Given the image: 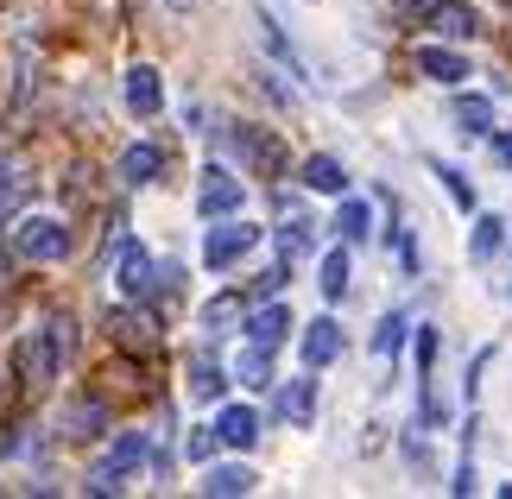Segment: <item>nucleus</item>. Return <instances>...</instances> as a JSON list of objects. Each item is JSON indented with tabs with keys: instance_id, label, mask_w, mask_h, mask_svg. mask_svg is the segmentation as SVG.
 Masks as SVG:
<instances>
[{
	"instance_id": "nucleus-3",
	"label": "nucleus",
	"mask_w": 512,
	"mask_h": 499,
	"mask_svg": "<svg viewBox=\"0 0 512 499\" xmlns=\"http://www.w3.org/2000/svg\"><path fill=\"white\" fill-rule=\"evenodd\" d=\"M13 253H19V259H38V266H51V259H70V228L57 222V215H19Z\"/></svg>"
},
{
	"instance_id": "nucleus-7",
	"label": "nucleus",
	"mask_w": 512,
	"mask_h": 499,
	"mask_svg": "<svg viewBox=\"0 0 512 499\" xmlns=\"http://www.w3.org/2000/svg\"><path fill=\"white\" fill-rule=\"evenodd\" d=\"M247 209V190H241V177L222 171V165H209L203 171V190H196V215H209V222H222V215H241Z\"/></svg>"
},
{
	"instance_id": "nucleus-9",
	"label": "nucleus",
	"mask_w": 512,
	"mask_h": 499,
	"mask_svg": "<svg viewBox=\"0 0 512 499\" xmlns=\"http://www.w3.org/2000/svg\"><path fill=\"white\" fill-rule=\"evenodd\" d=\"M114 285H121V297H152V285H159V266H152L146 247H121V266H114Z\"/></svg>"
},
{
	"instance_id": "nucleus-19",
	"label": "nucleus",
	"mask_w": 512,
	"mask_h": 499,
	"mask_svg": "<svg viewBox=\"0 0 512 499\" xmlns=\"http://www.w3.org/2000/svg\"><path fill=\"white\" fill-rule=\"evenodd\" d=\"M215 430H222V443H234V449H253V443H260V411H247V405H228L222 417H215Z\"/></svg>"
},
{
	"instance_id": "nucleus-26",
	"label": "nucleus",
	"mask_w": 512,
	"mask_h": 499,
	"mask_svg": "<svg viewBox=\"0 0 512 499\" xmlns=\"http://www.w3.org/2000/svg\"><path fill=\"white\" fill-rule=\"evenodd\" d=\"M405 329H411V323H405L399 310H392L386 323L373 329V361H399V348H405Z\"/></svg>"
},
{
	"instance_id": "nucleus-22",
	"label": "nucleus",
	"mask_w": 512,
	"mask_h": 499,
	"mask_svg": "<svg viewBox=\"0 0 512 499\" xmlns=\"http://www.w3.org/2000/svg\"><path fill=\"white\" fill-rule=\"evenodd\" d=\"M449 121L462 133H487L494 127V102H487V95H456V102H449Z\"/></svg>"
},
{
	"instance_id": "nucleus-25",
	"label": "nucleus",
	"mask_w": 512,
	"mask_h": 499,
	"mask_svg": "<svg viewBox=\"0 0 512 499\" xmlns=\"http://www.w3.org/2000/svg\"><path fill=\"white\" fill-rule=\"evenodd\" d=\"M234 379H241V386H266V379H272V354H266V342H247L241 354H234Z\"/></svg>"
},
{
	"instance_id": "nucleus-32",
	"label": "nucleus",
	"mask_w": 512,
	"mask_h": 499,
	"mask_svg": "<svg viewBox=\"0 0 512 499\" xmlns=\"http://www.w3.org/2000/svg\"><path fill=\"white\" fill-rule=\"evenodd\" d=\"M19 203H26V177L7 171V177H0V222H7V215H13Z\"/></svg>"
},
{
	"instance_id": "nucleus-4",
	"label": "nucleus",
	"mask_w": 512,
	"mask_h": 499,
	"mask_svg": "<svg viewBox=\"0 0 512 499\" xmlns=\"http://www.w3.org/2000/svg\"><path fill=\"white\" fill-rule=\"evenodd\" d=\"M146 449H152V436H146V430H121V443H114L102 462L89 468V487H95V493H121V487H127V474L146 462Z\"/></svg>"
},
{
	"instance_id": "nucleus-20",
	"label": "nucleus",
	"mask_w": 512,
	"mask_h": 499,
	"mask_svg": "<svg viewBox=\"0 0 512 499\" xmlns=\"http://www.w3.org/2000/svg\"><path fill=\"white\" fill-rule=\"evenodd\" d=\"M253 26H260V45H266L272 57H279V64H285L291 76H304V57H298V45H291V38L279 32V19H272V13H253Z\"/></svg>"
},
{
	"instance_id": "nucleus-29",
	"label": "nucleus",
	"mask_w": 512,
	"mask_h": 499,
	"mask_svg": "<svg viewBox=\"0 0 512 499\" xmlns=\"http://www.w3.org/2000/svg\"><path fill=\"white\" fill-rule=\"evenodd\" d=\"M228 323H241V297H234V291H228V297H209V304H203V329H209V335H222Z\"/></svg>"
},
{
	"instance_id": "nucleus-24",
	"label": "nucleus",
	"mask_w": 512,
	"mask_h": 499,
	"mask_svg": "<svg viewBox=\"0 0 512 499\" xmlns=\"http://www.w3.org/2000/svg\"><path fill=\"white\" fill-rule=\"evenodd\" d=\"M336 234L354 247V241H367L373 234V209L361 203V196H342V209H336Z\"/></svg>"
},
{
	"instance_id": "nucleus-11",
	"label": "nucleus",
	"mask_w": 512,
	"mask_h": 499,
	"mask_svg": "<svg viewBox=\"0 0 512 499\" xmlns=\"http://www.w3.org/2000/svg\"><path fill=\"white\" fill-rule=\"evenodd\" d=\"M102 430H108V405H102V398H70V411H64V436H70V443H95Z\"/></svg>"
},
{
	"instance_id": "nucleus-12",
	"label": "nucleus",
	"mask_w": 512,
	"mask_h": 499,
	"mask_svg": "<svg viewBox=\"0 0 512 499\" xmlns=\"http://www.w3.org/2000/svg\"><path fill=\"white\" fill-rule=\"evenodd\" d=\"M159 102H165L159 70H152V64H133V70H127V108L140 114V121H152V114H159Z\"/></svg>"
},
{
	"instance_id": "nucleus-23",
	"label": "nucleus",
	"mask_w": 512,
	"mask_h": 499,
	"mask_svg": "<svg viewBox=\"0 0 512 499\" xmlns=\"http://www.w3.org/2000/svg\"><path fill=\"white\" fill-rule=\"evenodd\" d=\"M247 335H253V342H285V335H291V310L285 304H266V310H253L247 316Z\"/></svg>"
},
{
	"instance_id": "nucleus-8",
	"label": "nucleus",
	"mask_w": 512,
	"mask_h": 499,
	"mask_svg": "<svg viewBox=\"0 0 512 499\" xmlns=\"http://www.w3.org/2000/svg\"><path fill=\"white\" fill-rule=\"evenodd\" d=\"M272 417H279V424H298V430H310V417H317V379H310V373L285 379V386H279V398H272Z\"/></svg>"
},
{
	"instance_id": "nucleus-13",
	"label": "nucleus",
	"mask_w": 512,
	"mask_h": 499,
	"mask_svg": "<svg viewBox=\"0 0 512 499\" xmlns=\"http://www.w3.org/2000/svg\"><path fill=\"white\" fill-rule=\"evenodd\" d=\"M418 76H430V83H443V89H456L462 76H468V57H462V51H443V38H437V45L418 51Z\"/></svg>"
},
{
	"instance_id": "nucleus-16",
	"label": "nucleus",
	"mask_w": 512,
	"mask_h": 499,
	"mask_svg": "<svg viewBox=\"0 0 512 499\" xmlns=\"http://www.w3.org/2000/svg\"><path fill=\"white\" fill-rule=\"evenodd\" d=\"M304 184L323 190V196H348V165H342V158H329V152H310L304 158Z\"/></svg>"
},
{
	"instance_id": "nucleus-36",
	"label": "nucleus",
	"mask_w": 512,
	"mask_h": 499,
	"mask_svg": "<svg viewBox=\"0 0 512 499\" xmlns=\"http://www.w3.org/2000/svg\"><path fill=\"white\" fill-rule=\"evenodd\" d=\"M165 7H171V13H190V7H196V0H165Z\"/></svg>"
},
{
	"instance_id": "nucleus-15",
	"label": "nucleus",
	"mask_w": 512,
	"mask_h": 499,
	"mask_svg": "<svg viewBox=\"0 0 512 499\" xmlns=\"http://www.w3.org/2000/svg\"><path fill=\"white\" fill-rule=\"evenodd\" d=\"M253 487H260V474H253L247 462H222V468L203 474V493L209 499H234V493H253Z\"/></svg>"
},
{
	"instance_id": "nucleus-27",
	"label": "nucleus",
	"mask_w": 512,
	"mask_h": 499,
	"mask_svg": "<svg viewBox=\"0 0 512 499\" xmlns=\"http://www.w3.org/2000/svg\"><path fill=\"white\" fill-rule=\"evenodd\" d=\"M304 253H310V222H304V215H291V222L279 228V259H285V266H298Z\"/></svg>"
},
{
	"instance_id": "nucleus-35",
	"label": "nucleus",
	"mask_w": 512,
	"mask_h": 499,
	"mask_svg": "<svg viewBox=\"0 0 512 499\" xmlns=\"http://www.w3.org/2000/svg\"><path fill=\"white\" fill-rule=\"evenodd\" d=\"M494 158H500V165L512 171V133H494Z\"/></svg>"
},
{
	"instance_id": "nucleus-21",
	"label": "nucleus",
	"mask_w": 512,
	"mask_h": 499,
	"mask_svg": "<svg viewBox=\"0 0 512 499\" xmlns=\"http://www.w3.org/2000/svg\"><path fill=\"white\" fill-rule=\"evenodd\" d=\"M506 247V222L500 215H475V234H468V259H475V266H487V259H494Z\"/></svg>"
},
{
	"instance_id": "nucleus-33",
	"label": "nucleus",
	"mask_w": 512,
	"mask_h": 499,
	"mask_svg": "<svg viewBox=\"0 0 512 499\" xmlns=\"http://www.w3.org/2000/svg\"><path fill=\"white\" fill-rule=\"evenodd\" d=\"M418 367H424V379L437 373V329H418Z\"/></svg>"
},
{
	"instance_id": "nucleus-31",
	"label": "nucleus",
	"mask_w": 512,
	"mask_h": 499,
	"mask_svg": "<svg viewBox=\"0 0 512 499\" xmlns=\"http://www.w3.org/2000/svg\"><path fill=\"white\" fill-rule=\"evenodd\" d=\"M430 171H437V177H443V190H449V196H456V203H462V209H475V190H468V177H462L456 165H443V158H437V165H430Z\"/></svg>"
},
{
	"instance_id": "nucleus-30",
	"label": "nucleus",
	"mask_w": 512,
	"mask_h": 499,
	"mask_svg": "<svg viewBox=\"0 0 512 499\" xmlns=\"http://www.w3.org/2000/svg\"><path fill=\"white\" fill-rule=\"evenodd\" d=\"M215 443H222V430H215V424H203V430H190V436H184V462H196V468H203L209 455H215Z\"/></svg>"
},
{
	"instance_id": "nucleus-37",
	"label": "nucleus",
	"mask_w": 512,
	"mask_h": 499,
	"mask_svg": "<svg viewBox=\"0 0 512 499\" xmlns=\"http://www.w3.org/2000/svg\"><path fill=\"white\" fill-rule=\"evenodd\" d=\"M7 272H13V259H7V253H0V285H7Z\"/></svg>"
},
{
	"instance_id": "nucleus-18",
	"label": "nucleus",
	"mask_w": 512,
	"mask_h": 499,
	"mask_svg": "<svg viewBox=\"0 0 512 499\" xmlns=\"http://www.w3.org/2000/svg\"><path fill=\"white\" fill-rule=\"evenodd\" d=\"M184 386H190V398H196V405H215V398L228 392V373L215 367L209 354H196V361H190V373H184Z\"/></svg>"
},
{
	"instance_id": "nucleus-5",
	"label": "nucleus",
	"mask_w": 512,
	"mask_h": 499,
	"mask_svg": "<svg viewBox=\"0 0 512 499\" xmlns=\"http://www.w3.org/2000/svg\"><path fill=\"white\" fill-rule=\"evenodd\" d=\"M253 247H260V228H253V222H241V215H222V222L209 228V241H203V266L228 272L234 259H247Z\"/></svg>"
},
{
	"instance_id": "nucleus-34",
	"label": "nucleus",
	"mask_w": 512,
	"mask_h": 499,
	"mask_svg": "<svg viewBox=\"0 0 512 499\" xmlns=\"http://www.w3.org/2000/svg\"><path fill=\"white\" fill-rule=\"evenodd\" d=\"M392 7H399V13H405V19H424V13H430V7H437V0H392Z\"/></svg>"
},
{
	"instance_id": "nucleus-14",
	"label": "nucleus",
	"mask_w": 512,
	"mask_h": 499,
	"mask_svg": "<svg viewBox=\"0 0 512 499\" xmlns=\"http://www.w3.org/2000/svg\"><path fill=\"white\" fill-rule=\"evenodd\" d=\"M342 354V329H336V316H317V323L304 329V367H329Z\"/></svg>"
},
{
	"instance_id": "nucleus-28",
	"label": "nucleus",
	"mask_w": 512,
	"mask_h": 499,
	"mask_svg": "<svg viewBox=\"0 0 512 499\" xmlns=\"http://www.w3.org/2000/svg\"><path fill=\"white\" fill-rule=\"evenodd\" d=\"M317 285H323V297H342L348 291V241L336 253H323V278H317Z\"/></svg>"
},
{
	"instance_id": "nucleus-17",
	"label": "nucleus",
	"mask_w": 512,
	"mask_h": 499,
	"mask_svg": "<svg viewBox=\"0 0 512 499\" xmlns=\"http://www.w3.org/2000/svg\"><path fill=\"white\" fill-rule=\"evenodd\" d=\"M159 171H165V152H159V146H146V139H140V146H127V152H121V184H127V190L152 184Z\"/></svg>"
},
{
	"instance_id": "nucleus-10",
	"label": "nucleus",
	"mask_w": 512,
	"mask_h": 499,
	"mask_svg": "<svg viewBox=\"0 0 512 499\" xmlns=\"http://www.w3.org/2000/svg\"><path fill=\"white\" fill-rule=\"evenodd\" d=\"M424 26L437 38H449V45H462V38L481 32V19H475V7H462V0H437V7L424 13Z\"/></svg>"
},
{
	"instance_id": "nucleus-6",
	"label": "nucleus",
	"mask_w": 512,
	"mask_h": 499,
	"mask_svg": "<svg viewBox=\"0 0 512 499\" xmlns=\"http://www.w3.org/2000/svg\"><path fill=\"white\" fill-rule=\"evenodd\" d=\"M102 329L114 335V348H127V354H152V348H159V323L140 310V297H127L121 310H108Z\"/></svg>"
},
{
	"instance_id": "nucleus-1",
	"label": "nucleus",
	"mask_w": 512,
	"mask_h": 499,
	"mask_svg": "<svg viewBox=\"0 0 512 499\" xmlns=\"http://www.w3.org/2000/svg\"><path fill=\"white\" fill-rule=\"evenodd\" d=\"M70 354H76V323H70L64 310H51L45 329L19 342V386H26V392H45L51 379L70 367Z\"/></svg>"
},
{
	"instance_id": "nucleus-2",
	"label": "nucleus",
	"mask_w": 512,
	"mask_h": 499,
	"mask_svg": "<svg viewBox=\"0 0 512 499\" xmlns=\"http://www.w3.org/2000/svg\"><path fill=\"white\" fill-rule=\"evenodd\" d=\"M228 152L241 158L253 177H279V171H285V146H279V133H272V127L234 121V127H228Z\"/></svg>"
}]
</instances>
